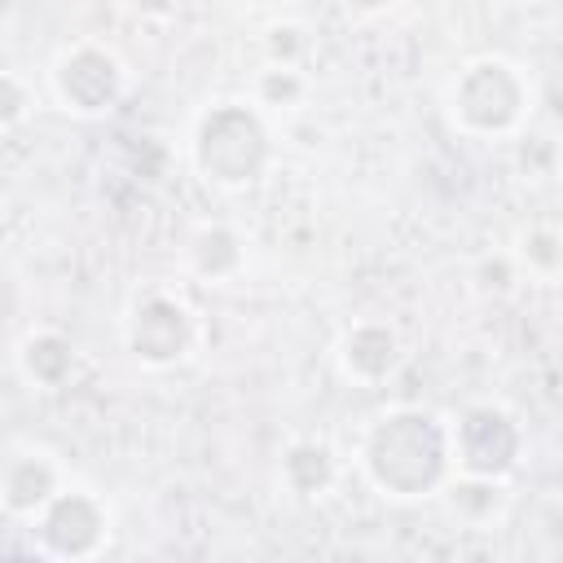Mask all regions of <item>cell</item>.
Wrapping results in <instances>:
<instances>
[{"mask_svg":"<svg viewBox=\"0 0 563 563\" xmlns=\"http://www.w3.org/2000/svg\"><path fill=\"white\" fill-rule=\"evenodd\" d=\"M537 110V79L510 53H475L444 84V114L471 141L515 136Z\"/></svg>","mask_w":563,"mask_h":563,"instance_id":"cell-3","label":"cell"},{"mask_svg":"<svg viewBox=\"0 0 563 563\" xmlns=\"http://www.w3.org/2000/svg\"><path fill=\"white\" fill-rule=\"evenodd\" d=\"M559 180H563V145H559Z\"/></svg>","mask_w":563,"mask_h":563,"instance_id":"cell-18","label":"cell"},{"mask_svg":"<svg viewBox=\"0 0 563 563\" xmlns=\"http://www.w3.org/2000/svg\"><path fill=\"white\" fill-rule=\"evenodd\" d=\"M44 88H48V101L62 114H70V119H106L128 97L132 75H128V62L119 57V48H110L106 40L79 35V40L62 44L48 57Z\"/></svg>","mask_w":563,"mask_h":563,"instance_id":"cell-5","label":"cell"},{"mask_svg":"<svg viewBox=\"0 0 563 563\" xmlns=\"http://www.w3.org/2000/svg\"><path fill=\"white\" fill-rule=\"evenodd\" d=\"M119 339L141 369L163 374L198 356L202 321H198V308L176 286H145L128 299L119 317Z\"/></svg>","mask_w":563,"mask_h":563,"instance_id":"cell-4","label":"cell"},{"mask_svg":"<svg viewBox=\"0 0 563 563\" xmlns=\"http://www.w3.org/2000/svg\"><path fill=\"white\" fill-rule=\"evenodd\" d=\"M343 479V462L325 435H295L277 453V488L290 501H325Z\"/></svg>","mask_w":563,"mask_h":563,"instance_id":"cell-11","label":"cell"},{"mask_svg":"<svg viewBox=\"0 0 563 563\" xmlns=\"http://www.w3.org/2000/svg\"><path fill=\"white\" fill-rule=\"evenodd\" d=\"M356 466L387 501H440L457 475L453 418L427 405H387L365 422L356 440Z\"/></svg>","mask_w":563,"mask_h":563,"instance_id":"cell-1","label":"cell"},{"mask_svg":"<svg viewBox=\"0 0 563 563\" xmlns=\"http://www.w3.org/2000/svg\"><path fill=\"white\" fill-rule=\"evenodd\" d=\"M31 550L48 563H97L110 550L114 537V510L110 501L88 484H66L31 523H26Z\"/></svg>","mask_w":563,"mask_h":563,"instance_id":"cell-6","label":"cell"},{"mask_svg":"<svg viewBox=\"0 0 563 563\" xmlns=\"http://www.w3.org/2000/svg\"><path fill=\"white\" fill-rule=\"evenodd\" d=\"M523 427L519 418L497 405L479 400L466 405L453 418V462L457 475H484V479H510V471L523 462Z\"/></svg>","mask_w":563,"mask_h":563,"instance_id":"cell-7","label":"cell"},{"mask_svg":"<svg viewBox=\"0 0 563 563\" xmlns=\"http://www.w3.org/2000/svg\"><path fill=\"white\" fill-rule=\"evenodd\" d=\"M246 97H251L268 119L295 114V110H303V106L312 101V79H308L303 66H273V62H264V66L255 70Z\"/></svg>","mask_w":563,"mask_h":563,"instance_id":"cell-14","label":"cell"},{"mask_svg":"<svg viewBox=\"0 0 563 563\" xmlns=\"http://www.w3.org/2000/svg\"><path fill=\"white\" fill-rule=\"evenodd\" d=\"M31 106H35V88L22 79V70H4V84H0V128L4 132H13L26 114H31Z\"/></svg>","mask_w":563,"mask_h":563,"instance_id":"cell-17","label":"cell"},{"mask_svg":"<svg viewBox=\"0 0 563 563\" xmlns=\"http://www.w3.org/2000/svg\"><path fill=\"white\" fill-rule=\"evenodd\" d=\"M13 369L31 391H62L79 369V347L53 325H31L13 343Z\"/></svg>","mask_w":563,"mask_h":563,"instance_id":"cell-12","label":"cell"},{"mask_svg":"<svg viewBox=\"0 0 563 563\" xmlns=\"http://www.w3.org/2000/svg\"><path fill=\"white\" fill-rule=\"evenodd\" d=\"M334 369L343 383L361 387V391H374L383 383H391L405 365V339L396 330L391 317H352L339 339H334Z\"/></svg>","mask_w":563,"mask_h":563,"instance_id":"cell-9","label":"cell"},{"mask_svg":"<svg viewBox=\"0 0 563 563\" xmlns=\"http://www.w3.org/2000/svg\"><path fill=\"white\" fill-rule=\"evenodd\" d=\"M510 260L519 264V273H528L537 282H554L563 273V229H554V224H528L519 233Z\"/></svg>","mask_w":563,"mask_h":563,"instance_id":"cell-15","label":"cell"},{"mask_svg":"<svg viewBox=\"0 0 563 563\" xmlns=\"http://www.w3.org/2000/svg\"><path fill=\"white\" fill-rule=\"evenodd\" d=\"M440 506L457 528L488 532L506 519L510 510V479H484V475H453L449 488L440 493Z\"/></svg>","mask_w":563,"mask_h":563,"instance_id":"cell-13","label":"cell"},{"mask_svg":"<svg viewBox=\"0 0 563 563\" xmlns=\"http://www.w3.org/2000/svg\"><path fill=\"white\" fill-rule=\"evenodd\" d=\"M277 128L251 97H216L189 123V167L220 194H242L268 176Z\"/></svg>","mask_w":563,"mask_h":563,"instance_id":"cell-2","label":"cell"},{"mask_svg":"<svg viewBox=\"0 0 563 563\" xmlns=\"http://www.w3.org/2000/svg\"><path fill=\"white\" fill-rule=\"evenodd\" d=\"M264 62L273 66H303V53H308V31L295 22V18H277L264 26Z\"/></svg>","mask_w":563,"mask_h":563,"instance_id":"cell-16","label":"cell"},{"mask_svg":"<svg viewBox=\"0 0 563 563\" xmlns=\"http://www.w3.org/2000/svg\"><path fill=\"white\" fill-rule=\"evenodd\" d=\"M180 268L202 286H229L246 273V238L229 220H198L180 242Z\"/></svg>","mask_w":563,"mask_h":563,"instance_id":"cell-10","label":"cell"},{"mask_svg":"<svg viewBox=\"0 0 563 563\" xmlns=\"http://www.w3.org/2000/svg\"><path fill=\"white\" fill-rule=\"evenodd\" d=\"M70 479L75 475L57 449H48L40 440H13L0 462V506L13 523L26 528Z\"/></svg>","mask_w":563,"mask_h":563,"instance_id":"cell-8","label":"cell"}]
</instances>
